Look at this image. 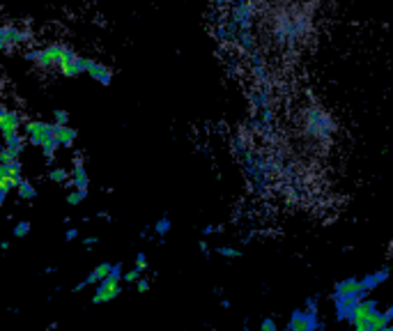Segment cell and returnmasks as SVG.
<instances>
[{
	"instance_id": "cell-1",
	"label": "cell",
	"mask_w": 393,
	"mask_h": 331,
	"mask_svg": "<svg viewBox=\"0 0 393 331\" xmlns=\"http://www.w3.org/2000/svg\"><path fill=\"white\" fill-rule=\"evenodd\" d=\"M311 28V21L306 14L299 12H283L274 19V37L283 44H295L302 39Z\"/></svg>"
},
{
	"instance_id": "cell-2",
	"label": "cell",
	"mask_w": 393,
	"mask_h": 331,
	"mask_svg": "<svg viewBox=\"0 0 393 331\" xmlns=\"http://www.w3.org/2000/svg\"><path fill=\"white\" fill-rule=\"evenodd\" d=\"M62 51H65V44H46L42 49H35V51H26L23 53V58L28 62H33L37 69H42V72H53V69H60V58H62Z\"/></svg>"
},
{
	"instance_id": "cell-3",
	"label": "cell",
	"mask_w": 393,
	"mask_h": 331,
	"mask_svg": "<svg viewBox=\"0 0 393 331\" xmlns=\"http://www.w3.org/2000/svg\"><path fill=\"white\" fill-rule=\"evenodd\" d=\"M306 131H309L313 138L327 140V138H332V133L336 131V122L327 110L311 106L306 110Z\"/></svg>"
},
{
	"instance_id": "cell-4",
	"label": "cell",
	"mask_w": 393,
	"mask_h": 331,
	"mask_svg": "<svg viewBox=\"0 0 393 331\" xmlns=\"http://www.w3.org/2000/svg\"><path fill=\"white\" fill-rule=\"evenodd\" d=\"M120 281H124V274H122V265H115V270L106 276L104 281L99 283L97 293L92 295V304L99 306V304H106V302H113V299L122 293L120 288Z\"/></svg>"
},
{
	"instance_id": "cell-5",
	"label": "cell",
	"mask_w": 393,
	"mask_h": 331,
	"mask_svg": "<svg viewBox=\"0 0 393 331\" xmlns=\"http://www.w3.org/2000/svg\"><path fill=\"white\" fill-rule=\"evenodd\" d=\"M23 131L28 136V143L35 147H44V143L49 138H56V122H46V120H28L23 124Z\"/></svg>"
},
{
	"instance_id": "cell-6",
	"label": "cell",
	"mask_w": 393,
	"mask_h": 331,
	"mask_svg": "<svg viewBox=\"0 0 393 331\" xmlns=\"http://www.w3.org/2000/svg\"><path fill=\"white\" fill-rule=\"evenodd\" d=\"M58 72L67 78H76L85 74V58L83 55H78L72 46L65 44V51H62V58H60V69Z\"/></svg>"
},
{
	"instance_id": "cell-7",
	"label": "cell",
	"mask_w": 393,
	"mask_h": 331,
	"mask_svg": "<svg viewBox=\"0 0 393 331\" xmlns=\"http://www.w3.org/2000/svg\"><path fill=\"white\" fill-rule=\"evenodd\" d=\"M33 39V35L28 33V30L12 26V23H5L3 28H0V46H3L5 53H10L12 49H17V46L26 44Z\"/></svg>"
},
{
	"instance_id": "cell-8",
	"label": "cell",
	"mask_w": 393,
	"mask_h": 331,
	"mask_svg": "<svg viewBox=\"0 0 393 331\" xmlns=\"http://www.w3.org/2000/svg\"><path fill=\"white\" fill-rule=\"evenodd\" d=\"M21 127H23V120H21L19 110L7 108V106L0 108V129H3V138L17 136V133L21 131Z\"/></svg>"
},
{
	"instance_id": "cell-9",
	"label": "cell",
	"mask_w": 393,
	"mask_h": 331,
	"mask_svg": "<svg viewBox=\"0 0 393 331\" xmlns=\"http://www.w3.org/2000/svg\"><path fill=\"white\" fill-rule=\"evenodd\" d=\"M85 74H88L92 81H97L99 85H111L113 81V69L94 58H85Z\"/></svg>"
},
{
	"instance_id": "cell-10",
	"label": "cell",
	"mask_w": 393,
	"mask_h": 331,
	"mask_svg": "<svg viewBox=\"0 0 393 331\" xmlns=\"http://www.w3.org/2000/svg\"><path fill=\"white\" fill-rule=\"evenodd\" d=\"M62 186L69 189V191H74V189H88L90 186V177H88V172H85V166L81 161V156H76L72 177H69Z\"/></svg>"
},
{
	"instance_id": "cell-11",
	"label": "cell",
	"mask_w": 393,
	"mask_h": 331,
	"mask_svg": "<svg viewBox=\"0 0 393 331\" xmlns=\"http://www.w3.org/2000/svg\"><path fill=\"white\" fill-rule=\"evenodd\" d=\"M26 149V138L17 133L12 138H5V147L0 149V161H10V159H19Z\"/></svg>"
},
{
	"instance_id": "cell-12",
	"label": "cell",
	"mask_w": 393,
	"mask_h": 331,
	"mask_svg": "<svg viewBox=\"0 0 393 331\" xmlns=\"http://www.w3.org/2000/svg\"><path fill=\"white\" fill-rule=\"evenodd\" d=\"M115 270V265H111V263H99L97 267H94V270L90 272V276L88 279H85L83 283H78V286L74 288V293H81L83 288H88V286H92V283H101L106 279L108 274H111Z\"/></svg>"
},
{
	"instance_id": "cell-13",
	"label": "cell",
	"mask_w": 393,
	"mask_h": 331,
	"mask_svg": "<svg viewBox=\"0 0 393 331\" xmlns=\"http://www.w3.org/2000/svg\"><path fill=\"white\" fill-rule=\"evenodd\" d=\"M288 331H316V313H304L297 311L290 320Z\"/></svg>"
},
{
	"instance_id": "cell-14",
	"label": "cell",
	"mask_w": 393,
	"mask_h": 331,
	"mask_svg": "<svg viewBox=\"0 0 393 331\" xmlns=\"http://www.w3.org/2000/svg\"><path fill=\"white\" fill-rule=\"evenodd\" d=\"M364 293V281L359 279H345L336 286V297H361Z\"/></svg>"
},
{
	"instance_id": "cell-15",
	"label": "cell",
	"mask_w": 393,
	"mask_h": 331,
	"mask_svg": "<svg viewBox=\"0 0 393 331\" xmlns=\"http://www.w3.org/2000/svg\"><path fill=\"white\" fill-rule=\"evenodd\" d=\"M373 313H375V302H357V306L350 313V322L352 325H364V322L371 320Z\"/></svg>"
},
{
	"instance_id": "cell-16",
	"label": "cell",
	"mask_w": 393,
	"mask_h": 331,
	"mask_svg": "<svg viewBox=\"0 0 393 331\" xmlns=\"http://www.w3.org/2000/svg\"><path fill=\"white\" fill-rule=\"evenodd\" d=\"M76 136L78 131L69 127V124H56V138L62 143V147H74Z\"/></svg>"
},
{
	"instance_id": "cell-17",
	"label": "cell",
	"mask_w": 393,
	"mask_h": 331,
	"mask_svg": "<svg viewBox=\"0 0 393 331\" xmlns=\"http://www.w3.org/2000/svg\"><path fill=\"white\" fill-rule=\"evenodd\" d=\"M0 175H10V177H21V161L19 159H10V161H0Z\"/></svg>"
},
{
	"instance_id": "cell-18",
	"label": "cell",
	"mask_w": 393,
	"mask_h": 331,
	"mask_svg": "<svg viewBox=\"0 0 393 331\" xmlns=\"http://www.w3.org/2000/svg\"><path fill=\"white\" fill-rule=\"evenodd\" d=\"M21 184V179L17 177H10V175H0V200H7V196H10L12 189H17Z\"/></svg>"
},
{
	"instance_id": "cell-19",
	"label": "cell",
	"mask_w": 393,
	"mask_h": 331,
	"mask_svg": "<svg viewBox=\"0 0 393 331\" xmlns=\"http://www.w3.org/2000/svg\"><path fill=\"white\" fill-rule=\"evenodd\" d=\"M387 279H389V270H380L377 274L364 279V290H366V293H371V290H375L377 286H380V283H384Z\"/></svg>"
},
{
	"instance_id": "cell-20",
	"label": "cell",
	"mask_w": 393,
	"mask_h": 331,
	"mask_svg": "<svg viewBox=\"0 0 393 331\" xmlns=\"http://www.w3.org/2000/svg\"><path fill=\"white\" fill-rule=\"evenodd\" d=\"M60 147H62V143H60L58 138H49V140L44 143V147H42L44 159L49 161V163H53V159H56V152H58Z\"/></svg>"
},
{
	"instance_id": "cell-21",
	"label": "cell",
	"mask_w": 393,
	"mask_h": 331,
	"mask_svg": "<svg viewBox=\"0 0 393 331\" xmlns=\"http://www.w3.org/2000/svg\"><path fill=\"white\" fill-rule=\"evenodd\" d=\"M17 191H19V198L21 200H33L37 198V189L33 182H28V179H21V184L17 186Z\"/></svg>"
},
{
	"instance_id": "cell-22",
	"label": "cell",
	"mask_w": 393,
	"mask_h": 331,
	"mask_svg": "<svg viewBox=\"0 0 393 331\" xmlns=\"http://www.w3.org/2000/svg\"><path fill=\"white\" fill-rule=\"evenodd\" d=\"M69 177H72V172H67L65 168H51L49 170V179L56 184H65Z\"/></svg>"
},
{
	"instance_id": "cell-23",
	"label": "cell",
	"mask_w": 393,
	"mask_h": 331,
	"mask_svg": "<svg viewBox=\"0 0 393 331\" xmlns=\"http://www.w3.org/2000/svg\"><path fill=\"white\" fill-rule=\"evenodd\" d=\"M85 196H88V189H74V191L67 193V203L76 207V205H81L85 200Z\"/></svg>"
},
{
	"instance_id": "cell-24",
	"label": "cell",
	"mask_w": 393,
	"mask_h": 331,
	"mask_svg": "<svg viewBox=\"0 0 393 331\" xmlns=\"http://www.w3.org/2000/svg\"><path fill=\"white\" fill-rule=\"evenodd\" d=\"M28 233H30V221H19L14 226V237H26Z\"/></svg>"
},
{
	"instance_id": "cell-25",
	"label": "cell",
	"mask_w": 393,
	"mask_h": 331,
	"mask_svg": "<svg viewBox=\"0 0 393 331\" xmlns=\"http://www.w3.org/2000/svg\"><path fill=\"white\" fill-rule=\"evenodd\" d=\"M168 230H170V221H168L166 216L156 221V226H154V233L159 235V237H163V235H166Z\"/></svg>"
},
{
	"instance_id": "cell-26",
	"label": "cell",
	"mask_w": 393,
	"mask_h": 331,
	"mask_svg": "<svg viewBox=\"0 0 393 331\" xmlns=\"http://www.w3.org/2000/svg\"><path fill=\"white\" fill-rule=\"evenodd\" d=\"M53 122H56V124H69V113H67V110H62V108L53 110Z\"/></svg>"
},
{
	"instance_id": "cell-27",
	"label": "cell",
	"mask_w": 393,
	"mask_h": 331,
	"mask_svg": "<svg viewBox=\"0 0 393 331\" xmlns=\"http://www.w3.org/2000/svg\"><path fill=\"white\" fill-rule=\"evenodd\" d=\"M216 253H218V256H223V258H239V256H242L239 251H237V249H232V247H218V249H216Z\"/></svg>"
},
{
	"instance_id": "cell-28",
	"label": "cell",
	"mask_w": 393,
	"mask_h": 331,
	"mask_svg": "<svg viewBox=\"0 0 393 331\" xmlns=\"http://www.w3.org/2000/svg\"><path fill=\"white\" fill-rule=\"evenodd\" d=\"M124 281H127V283H138L140 281V270L127 272V274H124Z\"/></svg>"
},
{
	"instance_id": "cell-29",
	"label": "cell",
	"mask_w": 393,
	"mask_h": 331,
	"mask_svg": "<svg viewBox=\"0 0 393 331\" xmlns=\"http://www.w3.org/2000/svg\"><path fill=\"white\" fill-rule=\"evenodd\" d=\"M260 331H279V329H276V322H274L272 318L262 320V325H260Z\"/></svg>"
},
{
	"instance_id": "cell-30",
	"label": "cell",
	"mask_w": 393,
	"mask_h": 331,
	"mask_svg": "<svg viewBox=\"0 0 393 331\" xmlns=\"http://www.w3.org/2000/svg\"><path fill=\"white\" fill-rule=\"evenodd\" d=\"M136 270H140V272L147 270V258H145V253H138V256H136Z\"/></svg>"
},
{
	"instance_id": "cell-31",
	"label": "cell",
	"mask_w": 393,
	"mask_h": 331,
	"mask_svg": "<svg viewBox=\"0 0 393 331\" xmlns=\"http://www.w3.org/2000/svg\"><path fill=\"white\" fill-rule=\"evenodd\" d=\"M136 290H138V293H147V290H150V281L140 276V281L136 283Z\"/></svg>"
},
{
	"instance_id": "cell-32",
	"label": "cell",
	"mask_w": 393,
	"mask_h": 331,
	"mask_svg": "<svg viewBox=\"0 0 393 331\" xmlns=\"http://www.w3.org/2000/svg\"><path fill=\"white\" fill-rule=\"evenodd\" d=\"M65 237H67V242H74V240L78 237V230H76V228H67Z\"/></svg>"
},
{
	"instance_id": "cell-33",
	"label": "cell",
	"mask_w": 393,
	"mask_h": 331,
	"mask_svg": "<svg viewBox=\"0 0 393 331\" xmlns=\"http://www.w3.org/2000/svg\"><path fill=\"white\" fill-rule=\"evenodd\" d=\"M221 230H223V226H207L202 233H205V235H212V233H221Z\"/></svg>"
},
{
	"instance_id": "cell-34",
	"label": "cell",
	"mask_w": 393,
	"mask_h": 331,
	"mask_svg": "<svg viewBox=\"0 0 393 331\" xmlns=\"http://www.w3.org/2000/svg\"><path fill=\"white\" fill-rule=\"evenodd\" d=\"M198 249H200L205 256H209V247H207V242H205V240H200V242H198Z\"/></svg>"
},
{
	"instance_id": "cell-35",
	"label": "cell",
	"mask_w": 393,
	"mask_h": 331,
	"mask_svg": "<svg viewBox=\"0 0 393 331\" xmlns=\"http://www.w3.org/2000/svg\"><path fill=\"white\" fill-rule=\"evenodd\" d=\"M97 242H99L97 237H85V240H83L85 247H92V244H97Z\"/></svg>"
},
{
	"instance_id": "cell-36",
	"label": "cell",
	"mask_w": 393,
	"mask_h": 331,
	"mask_svg": "<svg viewBox=\"0 0 393 331\" xmlns=\"http://www.w3.org/2000/svg\"><path fill=\"white\" fill-rule=\"evenodd\" d=\"M216 3H218V5H228V3L232 5V3H237V0H216Z\"/></svg>"
},
{
	"instance_id": "cell-37",
	"label": "cell",
	"mask_w": 393,
	"mask_h": 331,
	"mask_svg": "<svg viewBox=\"0 0 393 331\" xmlns=\"http://www.w3.org/2000/svg\"><path fill=\"white\" fill-rule=\"evenodd\" d=\"M382 331H393V325H389L387 329H382Z\"/></svg>"
}]
</instances>
